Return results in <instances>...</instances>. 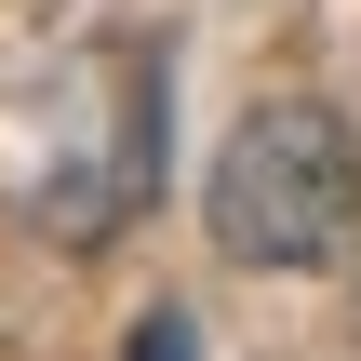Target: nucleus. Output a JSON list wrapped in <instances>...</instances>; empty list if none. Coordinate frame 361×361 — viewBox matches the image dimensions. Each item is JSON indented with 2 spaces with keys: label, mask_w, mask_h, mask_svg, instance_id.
I'll list each match as a JSON object with an SVG mask.
<instances>
[{
  "label": "nucleus",
  "mask_w": 361,
  "mask_h": 361,
  "mask_svg": "<svg viewBox=\"0 0 361 361\" xmlns=\"http://www.w3.org/2000/svg\"><path fill=\"white\" fill-rule=\"evenodd\" d=\"M201 228L228 268H335L361 241V134L308 94L241 107L201 174Z\"/></svg>",
  "instance_id": "f257e3e1"
},
{
  "label": "nucleus",
  "mask_w": 361,
  "mask_h": 361,
  "mask_svg": "<svg viewBox=\"0 0 361 361\" xmlns=\"http://www.w3.org/2000/svg\"><path fill=\"white\" fill-rule=\"evenodd\" d=\"M121 361H201V335H188V308H147V322H134V348Z\"/></svg>",
  "instance_id": "f03ea898"
}]
</instances>
